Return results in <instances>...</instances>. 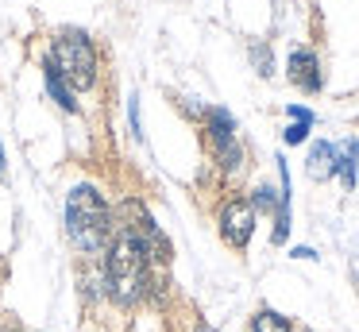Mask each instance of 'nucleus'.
<instances>
[{"instance_id": "1", "label": "nucleus", "mask_w": 359, "mask_h": 332, "mask_svg": "<svg viewBox=\"0 0 359 332\" xmlns=\"http://www.w3.org/2000/svg\"><path fill=\"white\" fill-rule=\"evenodd\" d=\"M147 267L151 259L143 255V247L135 244L128 232H116V239L109 244V259H104V274H109V293L120 305H132L147 293Z\"/></svg>"}, {"instance_id": "2", "label": "nucleus", "mask_w": 359, "mask_h": 332, "mask_svg": "<svg viewBox=\"0 0 359 332\" xmlns=\"http://www.w3.org/2000/svg\"><path fill=\"white\" fill-rule=\"evenodd\" d=\"M66 236L78 251H97L109 239V205L93 185H74L66 197Z\"/></svg>"}, {"instance_id": "3", "label": "nucleus", "mask_w": 359, "mask_h": 332, "mask_svg": "<svg viewBox=\"0 0 359 332\" xmlns=\"http://www.w3.org/2000/svg\"><path fill=\"white\" fill-rule=\"evenodd\" d=\"M50 66L74 89H89L97 81V51L81 31H66V35L55 39V46H50Z\"/></svg>"}, {"instance_id": "4", "label": "nucleus", "mask_w": 359, "mask_h": 332, "mask_svg": "<svg viewBox=\"0 0 359 332\" xmlns=\"http://www.w3.org/2000/svg\"><path fill=\"white\" fill-rule=\"evenodd\" d=\"M124 220L128 224L120 232H128V236L143 247V255H147V259H158V263L170 259V244H166V236L158 232V224L151 220V213L140 205V201H128V205H124Z\"/></svg>"}, {"instance_id": "5", "label": "nucleus", "mask_w": 359, "mask_h": 332, "mask_svg": "<svg viewBox=\"0 0 359 332\" xmlns=\"http://www.w3.org/2000/svg\"><path fill=\"white\" fill-rule=\"evenodd\" d=\"M220 232L232 247H248L251 232H255V205L251 201H228L220 213Z\"/></svg>"}, {"instance_id": "6", "label": "nucleus", "mask_w": 359, "mask_h": 332, "mask_svg": "<svg viewBox=\"0 0 359 332\" xmlns=\"http://www.w3.org/2000/svg\"><path fill=\"white\" fill-rule=\"evenodd\" d=\"M236 124H232V116L224 112V108H212L209 112V139H212V147H217V154H220V162H224L228 170H236L240 166V147H236Z\"/></svg>"}, {"instance_id": "7", "label": "nucleus", "mask_w": 359, "mask_h": 332, "mask_svg": "<svg viewBox=\"0 0 359 332\" xmlns=\"http://www.w3.org/2000/svg\"><path fill=\"white\" fill-rule=\"evenodd\" d=\"M290 81L305 93H317L320 89V62L313 51H294L290 54Z\"/></svg>"}, {"instance_id": "8", "label": "nucleus", "mask_w": 359, "mask_h": 332, "mask_svg": "<svg viewBox=\"0 0 359 332\" xmlns=\"http://www.w3.org/2000/svg\"><path fill=\"white\" fill-rule=\"evenodd\" d=\"M336 174V147L332 143H317L309 151V178L313 182H325Z\"/></svg>"}, {"instance_id": "9", "label": "nucleus", "mask_w": 359, "mask_h": 332, "mask_svg": "<svg viewBox=\"0 0 359 332\" xmlns=\"http://www.w3.org/2000/svg\"><path fill=\"white\" fill-rule=\"evenodd\" d=\"M43 77H47V93L58 100V105L66 108V112H78V100H74V93H70V85L58 77V69L50 66V62H43Z\"/></svg>"}, {"instance_id": "10", "label": "nucleus", "mask_w": 359, "mask_h": 332, "mask_svg": "<svg viewBox=\"0 0 359 332\" xmlns=\"http://www.w3.org/2000/svg\"><path fill=\"white\" fill-rule=\"evenodd\" d=\"M355 154H359V143L355 139H348V143L340 147V151H336V174L344 178V185H355Z\"/></svg>"}, {"instance_id": "11", "label": "nucleus", "mask_w": 359, "mask_h": 332, "mask_svg": "<svg viewBox=\"0 0 359 332\" xmlns=\"http://www.w3.org/2000/svg\"><path fill=\"white\" fill-rule=\"evenodd\" d=\"M255 332H290V321L278 313H271V309H263V313L255 317Z\"/></svg>"}, {"instance_id": "12", "label": "nucleus", "mask_w": 359, "mask_h": 332, "mask_svg": "<svg viewBox=\"0 0 359 332\" xmlns=\"http://www.w3.org/2000/svg\"><path fill=\"white\" fill-rule=\"evenodd\" d=\"M309 128H313L309 120H294V124L286 128V143H305V135H309Z\"/></svg>"}, {"instance_id": "13", "label": "nucleus", "mask_w": 359, "mask_h": 332, "mask_svg": "<svg viewBox=\"0 0 359 332\" xmlns=\"http://www.w3.org/2000/svg\"><path fill=\"white\" fill-rule=\"evenodd\" d=\"M290 116H294V120H309L313 124V112H309V108H302V105H290Z\"/></svg>"}, {"instance_id": "14", "label": "nucleus", "mask_w": 359, "mask_h": 332, "mask_svg": "<svg viewBox=\"0 0 359 332\" xmlns=\"http://www.w3.org/2000/svg\"><path fill=\"white\" fill-rule=\"evenodd\" d=\"M0 170H4V151H0Z\"/></svg>"}, {"instance_id": "15", "label": "nucleus", "mask_w": 359, "mask_h": 332, "mask_svg": "<svg viewBox=\"0 0 359 332\" xmlns=\"http://www.w3.org/2000/svg\"><path fill=\"white\" fill-rule=\"evenodd\" d=\"M201 332H212V328H201Z\"/></svg>"}]
</instances>
